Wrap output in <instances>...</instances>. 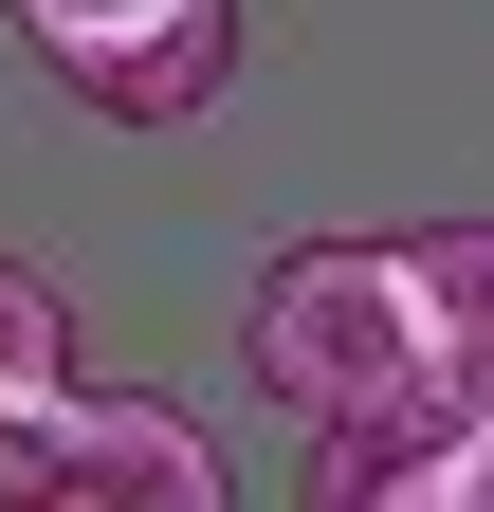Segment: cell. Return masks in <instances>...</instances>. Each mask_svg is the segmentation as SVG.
Masks as SVG:
<instances>
[{
  "instance_id": "obj_2",
  "label": "cell",
  "mask_w": 494,
  "mask_h": 512,
  "mask_svg": "<svg viewBox=\"0 0 494 512\" xmlns=\"http://www.w3.org/2000/svg\"><path fill=\"white\" fill-rule=\"evenodd\" d=\"M220 92H238V0H183L165 37L74 55V110H110V128H202Z\"/></svg>"
},
{
  "instance_id": "obj_4",
  "label": "cell",
  "mask_w": 494,
  "mask_h": 512,
  "mask_svg": "<svg viewBox=\"0 0 494 512\" xmlns=\"http://www.w3.org/2000/svg\"><path fill=\"white\" fill-rule=\"evenodd\" d=\"M403 275H421V403L494 421V220H421Z\"/></svg>"
},
{
  "instance_id": "obj_7",
  "label": "cell",
  "mask_w": 494,
  "mask_h": 512,
  "mask_svg": "<svg viewBox=\"0 0 494 512\" xmlns=\"http://www.w3.org/2000/svg\"><path fill=\"white\" fill-rule=\"evenodd\" d=\"M0 19H19V37L55 55V74H74V55H110V37H165L183 0H0Z\"/></svg>"
},
{
  "instance_id": "obj_1",
  "label": "cell",
  "mask_w": 494,
  "mask_h": 512,
  "mask_svg": "<svg viewBox=\"0 0 494 512\" xmlns=\"http://www.w3.org/2000/svg\"><path fill=\"white\" fill-rule=\"evenodd\" d=\"M238 366H257V403L293 439L421 403V275H403V238H293L238 293Z\"/></svg>"
},
{
  "instance_id": "obj_6",
  "label": "cell",
  "mask_w": 494,
  "mask_h": 512,
  "mask_svg": "<svg viewBox=\"0 0 494 512\" xmlns=\"http://www.w3.org/2000/svg\"><path fill=\"white\" fill-rule=\"evenodd\" d=\"M0 384H74V293L0 238Z\"/></svg>"
},
{
  "instance_id": "obj_5",
  "label": "cell",
  "mask_w": 494,
  "mask_h": 512,
  "mask_svg": "<svg viewBox=\"0 0 494 512\" xmlns=\"http://www.w3.org/2000/svg\"><path fill=\"white\" fill-rule=\"evenodd\" d=\"M74 458H92V366L0 384V512H74Z\"/></svg>"
},
{
  "instance_id": "obj_3",
  "label": "cell",
  "mask_w": 494,
  "mask_h": 512,
  "mask_svg": "<svg viewBox=\"0 0 494 512\" xmlns=\"http://www.w3.org/2000/svg\"><path fill=\"white\" fill-rule=\"evenodd\" d=\"M220 439L183 403H129V384H92V458H74V512H220Z\"/></svg>"
}]
</instances>
